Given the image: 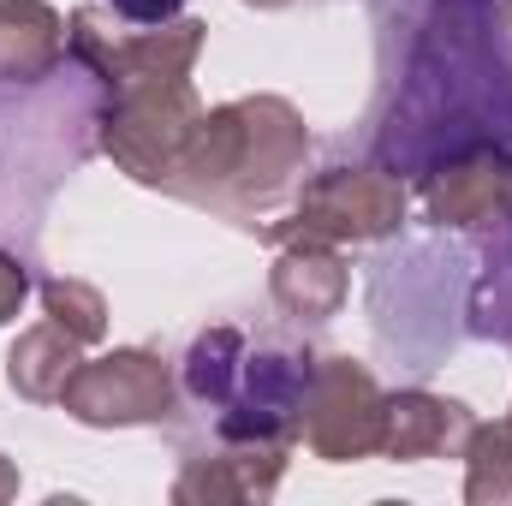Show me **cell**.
<instances>
[{"label": "cell", "instance_id": "8fae6325", "mask_svg": "<svg viewBox=\"0 0 512 506\" xmlns=\"http://www.w3.org/2000/svg\"><path fill=\"white\" fill-rule=\"evenodd\" d=\"M352 292V268L340 245H280L268 268V298L292 316V322H328L340 316Z\"/></svg>", "mask_w": 512, "mask_h": 506}, {"label": "cell", "instance_id": "e0dca14e", "mask_svg": "<svg viewBox=\"0 0 512 506\" xmlns=\"http://www.w3.org/2000/svg\"><path fill=\"white\" fill-rule=\"evenodd\" d=\"M24 292H30V274H24V262H18L12 251H0V322H12V316H18Z\"/></svg>", "mask_w": 512, "mask_h": 506}, {"label": "cell", "instance_id": "5b68a950", "mask_svg": "<svg viewBox=\"0 0 512 506\" xmlns=\"http://www.w3.org/2000/svg\"><path fill=\"white\" fill-rule=\"evenodd\" d=\"M382 417L387 393L370 376V364L328 352L316 358L310 387H304V411H298V441L322 459V465H358L382 453Z\"/></svg>", "mask_w": 512, "mask_h": 506}, {"label": "cell", "instance_id": "3957f363", "mask_svg": "<svg viewBox=\"0 0 512 506\" xmlns=\"http://www.w3.org/2000/svg\"><path fill=\"white\" fill-rule=\"evenodd\" d=\"M209 24L203 18H167V24H137L126 30L114 6H78L66 24V48L72 60L102 78L108 90L126 84H155V78H191L197 54H203Z\"/></svg>", "mask_w": 512, "mask_h": 506}, {"label": "cell", "instance_id": "8992f818", "mask_svg": "<svg viewBox=\"0 0 512 506\" xmlns=\"http://www.w3.org/2000/svg\"><path fill=\"white\" fill-rule=\"evenodd\" d=\"M60 405L84 429H149V423H173L179 376H173V364L161 352L120 346V352H102V358L78 364V376L66 381Z\"/></svg>", "mask_w": 512, "mask_h": 506}, {"label": "cell", "instance_id": "7c38bea8", "mask_svg": "<svg viewBox=\"0 0 512 506\" xmlns=\"http://www.w3.org/2000/svg\"><path fill=\"white\" fill-rule=\"evenodd\" d=\"M66 60V18L48 0H0V84H42Z\"/></svg>", "mask_w": 512, "mask_h": 506}, {"label": "cell", "instance_id": "7a4b0ae2", "mask_svg": "<svg viewBox=\"0 0 512 506\" xmlns=\"http://www.w3.org/2000/svg\"><path fill=\"white\" fill-rule=\"evenodd\" d=\"M405 221V185L387 167H328L298 191L286 221H268V245H376Z\"/></svg>", "mask_w": 512, "mask_h": 506}, {"label": "cell", "instance_id": "d6986e66", "mask_svg": "<svg viewBox=\"0 0 512 506\" xmlns=\"http://www.w3.org/2000/svg\"><path fill=\"white\" fill-rule=\"evenodd\" d=\"M18 495V471H12V459L0 453V501H12Z\"/></svg>", "mask_w": 512, "mask_h": 506}, {"label": "cell", "instance_id": "2e32d148", "mask_svg": "<svg viewBox=\"0 0 512 506\" xmlns=\"http://www.w3.org/2000/svg\"><path fill=\"white\" fill-rule=\"evenodd\" d=\"M42 310H48V322H60L72 340H84V346H96L102 334H108V298L90 286V280H72V274H54V280H42Z\"/></svg>", "mask_w": 512, "mask_h": 506}, {"label": "cell", "instance_id": "52a82bcc", "mask_svg": "<svg viewBox=\"0 0 512 506\" xmlns=\"http://www.w3.org/2000/svg\"><path fill=\"white\" fill-rule=\"evenodd\" d=\"M316 358L280 340L245 346V364L233 381V399L215 411V435L233 441H286L298 447V411H304V387H310Z\"/></svg>", "mask_w": 512, "mask_h": 506}, {"label": "cell", "instance_id": "9a60e30c", "mask_svg": "<svg viewBox=\"0 0 512 506\" xmlns=\"http://www.w3.org/2000/svg\"><path fill=\"white\" fill-rule=\"evenodd\" d=\"M459 459H465V501L471 506L512 501V417L477 423Z\"/></svg>", "mask_w": 512, "mask_h": 506}, {"label": "cell", "instance_id": "6da1fadb", "mask_svg": "<svg viewBox=\"0 0 512 506\" xmlns=\"http://www.w3.org/2000/svg\"><path fill=\"white\" fill-rule=\"evenodd\" d=\"M304 155H310V131L286 96H239L203 108L167 191L251 227L256 215L292 197Z\"/></svg>", "mask_w": 512, "mask_h": 506}, {"label": "cell", "instance_id": "9c48e42d", "mask_svg": "<svg viewBox=\"0 0 512 506\" xmlns=\"http://www.w3.org/2000/svg\"><path fill=\"white\" fill-rule=\"evenodd\" d=\"M286 441H233L215 435L209 447L179 453L173 501L179 506H233V501H268L286 477Z\"/></svg>", "mask_w": 512, "mask_h": 506}, {"label": "cell", "instance_id": "44dd1931", "mask_svg": "<svg viewBox=\"0 0 512 506\" xmlns=\"http://www.w3.org/2000/svg\"><path fill=\"white\" fill-rule=\"evenodd\" d=\"M507 417H512V411H507Z\"/></svg>", "mask_w": 512, "mask_h": 506}, {"label": "cell", "instance_id": "ffe728a7", "mask_svg": "<svg viewBox=\"0 0 512 506\" xmlns=\"http://www.w3.org/2000/svg\"><path fill=\"white\" fill-rule=\"evenodd\" d=\"M245 6H256V12H280V6H292V0H245Z\"/></svg>", "mask_w": 512, "mask_h": 506}, {"label": "cell", "instance_id": "5bb4252c", "mask_svg": "<svg viewBox=\"0 0 512 506\" xmlns=\"http://www.w3.org/2000/svg\"><path fill=\"white\" fill-rule=\"evenodd\" d=\"M245 346H251V340H245L239 328H227V322L203 328V334L191 340L185 364H179V393H191L197 405L221 411V405L233 399V381H239V364H245Z\"/></svg>", "mask_w": 512, "mask_h": 506}, {"label": "cell", "instance_id": "ba28073f", "mask_svg": "<svg viewBox=\"0 0 512 506\" xmlns=\"http://www.w3.org/2000/svg\"><path fill=\"white\" fill-rule=\"evenodd\" d=\"M423 209L441 233L465 227H501L512 215V149L507 143H471L423 173Z\"/></svg>", "mask_w": 512, "mask_h": 506}, {"label": "cell", "instance_id": "277c9868", "mask_svg": "<svg viewBox=\"0 0 512 506\" xmlns=\"http://www.w3.org/2000/svg\"><path fill=\"white\" fill-rule=\"evenodd\" d=\"M197 120H203V102H197L191 78L126 84V90H114V102L102 114V149L126 179L167 191Z\"/></svg>", "mask_w": 512, "mask_h": 506}, {"label": "cell", "instance_id": "30bf717a", "mask_svg": "<svg viewBox=\"0 0 512 506\" xmlns=\"http://www.w3.org/2000/svg\"><path fill=\"white\" fill-rule=\"evenodd\" d=\"M477 417L459 399H441L429 387H405L387 393V417H382V453L399 465H423V459H459L471 441Z\"/></svg>", "mask_w": 512, "mask_h": 506}, {"label": "cell", "instance_id": "ac0fdd59", "mask_svg": "<svg viewBox=\"0 0 512 506\" xmlns=\"http://www.w3.org/2000/svg\"><path fill=\"white\" fill-rule=\"evenodd\" d=\"M126 24H167V18H179V6L185 0H108Z\"/></svg>", "mask_w": 512, "mask_h": 506}, {"label": "cell", "instance_id": "4fadbf2b", "mask_svg": "<svg viewBox=\"0 0 512 506\" xmlns=\"http://www.w3.org/2000/svg\"><path fill=\"white\" fill-rule=\"evenodd\" d=\"M84 364V340H72L60 322H42V328H24L6 352V376H12V393L30 399V405H60L66 381L78 376Z\"/></svg>", "mask_w": 512, "mask_h": 506}]
</instances>
